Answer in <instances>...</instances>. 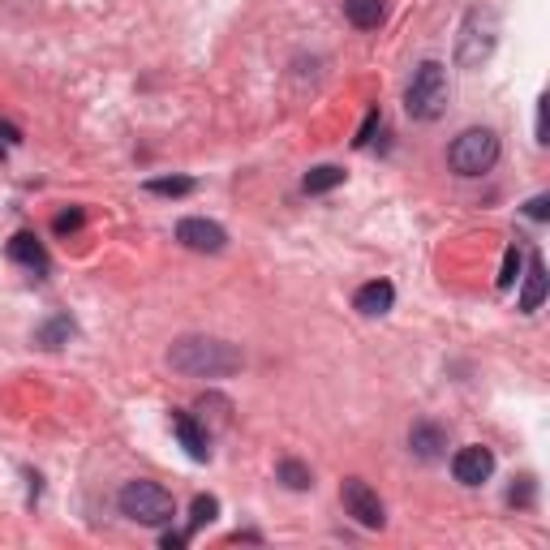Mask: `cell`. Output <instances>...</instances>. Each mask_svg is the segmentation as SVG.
Instances as JSON below:
<instances>
[{"mask_svg": "<svg viewBox=\"0 0 550 550\" xmlns=\"http://www.w3.org/2000/svg\"><path fill=\"white\" fill-rule=\"evenodd\" d=\"M194 190H198L194 177H155V181H147V194H164V198H185Z\"/></svg>", "mask_w": 550, "mask_h": 550, "instance_id": "cell-19", "label": "cell"}, {"mask_svg": "<svg viewBox=\"0 0 550 550\" xmlns=\"http://www.w3.org/2000/svg\"><path fill=\"white\" fill-rule=\"evenodd\" d=\"M529 499H533V477H520V486L508 490V503H520V508H525Z\"/></svg>", "mask_w": 550, "mask_h": 550, "instance_id": "cell-24", "label": "cell"}, {"mask_svg": "<svg viewBox=\"0 0 550 550\" xmlns=\"http://www.w3.org/2000/svg\"><path fill=\"white\" fill-rule=\"evenodd\" d=\"M275 477H280V482L288 486V490H310L314 486V473H310V465H301V460H280V465H275Z\"/></svg>", "mask_w": 550, "mask_h": 550, "instance_id": "cell-18", "label": "cell"}, {"mask_svg": "<svg viewBox=\"0 0 550 550\" xmlns=\"http://www.w3.org/2000/svg\"><path fill=\"white\" fill-rule=\"evenodd\" d=\"M520 275V250L512 245L508 250V258H503V275H499V288H512V280Z\"/></svg>", "mask_w": 550, "mask_h": 550, "instance_id": "cell-22", "label": "cell"}, {"mask_svg": "<svg viewBox=\"0 0 550 550\" xmlns=\"http://www.w3.org/2000/svg\"><path fill=\"white\" fill-rule=\"evenodd\" d=\"M490 473H495V452L482 443H469L452 456V477L460 486H482V482H490Z\"/></svg>", "mask_w": 550, "mask_h": 550, "instance_id": "cell-7", "label": "cell"}, {"mask_svg": "<svg viewBox=\"0 0 550 550\" xmlns=\"http://www.w3.org/2000/svg\"><path fill=\"white\" fill-rule=\"evenodd\" d=\"M525 215H529V220H546V215H550V198H546V194L529 198V202H525Z\"/></svg>", "mask_w": 550, "mask_h": 550, "instance_id": "cell-25", "label": "cell"}, {"mask_svg": "<svg viewBox=\"0 0 550 550\" xmlns=\"http://www.w3.org/2000/svg\"><path fill=\"white\" fill-rule=\"evenodd\" d=\"M0 142H5V147H18V142H22V129L9 125V121H0Z\"/></svg>", "mask_w": 550, "mask_h": 550, "instance_id": "cell-26", "label": "cell"}, {"mask_svg": "<svg viewBox=\"0 0 550 550\" xmlns=\"http://www.w3.org/2000/svg\"><path fill=\"white\" fill-rule=\"evenodd\" d=\"M82 220H86V215L74 207V211H61V215H56V233H78V228H82Z\"/></svg>", "mask_w": 550, "mask_h": 550, "instance_id": "cell-23", "label": "cell"}, {"mask_svg": "<svg viewBox=\"0 0 550 550\" xmlns=\"http://www.w3.org/2000/svg\"><path fill=\"white\" fill-rule=\"evenodd\" d=\"M538 142H546V99L538 104Z\"/></svg>", "mask_w": 550, "mask_h": 550, "instance_id": "cell-28", "label": "cell"}, {"mask_svg": "<svg viewBox=\"0 0 550 550\" xmlns=\"http://www.w3.org/2000/svg\"><path fill=\"white\" fill-rule=\"evenodd\" d=\"M353 306L357 314H366V318H379L396 306V288L392 280H370V284H361L357 288V297H353Z\"/></svg>", "mask_w": 550, "mask_h": 550, "instance_id": "cell-10", "label": "cell"}, {"mask_svg": "<svg viewBox=\"0 0 550 550\" xmlns=\"http://www.w3.org/2000/svg\"><path fill=\"white\" fill-rule=\"evenodd\" d=\"M344 18H349L357 31H374L383 22V0H344Z\"/></svg>", "mask_w": 550, "mask_h": 550, "instance_id": "cell-16", "label": "cell"}, {"mask_svg": "<svg viewBox=\"0 0 550 550\" xmlns=\"http://www.w3.org/2000/svg\"><path fill=\"white\" fill-rule=\"evenodd\" d=\"M69 336H74V318L69 314H52L35 327V344H43V349H61V344H69Z\"/></svg>", "mask_w": 550, "mask_h": 550, "instance_id": "cell-14", "label": "cell"}, {"mask_svg": "<svg viewBox=\"0 0 550 550\" xmlns=\"http://www.w3.org/2000/svg\"><path fill=\"white\" fill-rule=\"evenodd\" d=\"M9 258H13L18 267L35 271V275L48 271V250H43V241H39L35 233H13V241H9Z\"/></svg>", "mask_w": 550, "mask_h": 550, "instance_id": "cell-12", "label": "cell"}, {"mask_svg": "<svg viewBox=\"0 0 550 550\" xmlns=\"http://www.w3.org/2000/svg\"><path fill=\"white\" fill-rule=\"evenodd\" d=\"M185 542H190V533H164V546L172 550V546H185Z\"/></svg>", "mask_w": 550, "mask_h": 550, "instance_id": "cell-27", "label": "cell"}, {"mask_svg": "<svg viewBox=\"0 0 550 550\" xmlns=\"http://www.w3.org/2000/svg\"><path fill=\"white\" fill-rule=\"evenodd\" d=\"M215 516H220V499H215V495H198V499L190 503V529L211 525Z\"/></svg>", "mask_w": 550, "mask_h": 550, "instance_id": "cell-20", "label": "cell"}, {"mask_svg": "<svg viewBox=\"0 0 550 550\" xmlns=\"http://www.w3.org/2000/svg\"><path fill=\"white\" fill-rule=\"evenodd\" d=\"M379 129H383V117H379V108H370V112H366V121H361V129H357V138H353V147H357V151H366Z\"/></svg>", "mask_w": 550, "mask_h": 550, "instance_id": "cell-21", "label": "cell"}, {"mask_svg": "<svg viewBox=\"0 0 550 550\" xmlns=\"http://www.w3.org/2000/svg\"><path fill=\"white\" fill-rule=\"evenodd\" d=\"M172 434L181 439L190 460H211V434L194 413H172Z\"/></svg>", "mask_w": 550, "mask_h": 550, "instance_id": "cell-9", "label": "cell"}, {"mask_svg": "<svg viewBox=\"0 0 550 550\" xmlns=\"http://www.w3.org/2000/svg\"><path fill=\"white\" fill-rule=\"evenodd\" d=\"M495 48H499V13L490 5H473L456 35V61L465 69H477L495 56Z\"/></svg>", "mask_w": 550, "mask_h": 550, "instance_id": "cell-2", "label": "cell"}, {"mask_svg": "<svg viewBox=\"0 0 550 550\" xmlns=\"http://www.w3.org/2000/svg\"><path fill=\"white\" fill-rule=\"evenodd\" d=\"M177 241L185 245V250L194 254H220L228 245V233L215 220H202V215H190V220L177 224Z\"/></svg>", "mask_w": 550, "mask_h": 550, "instance_id": "cell-8", "label": "cell"}, {"mask_svg": "<svg viewBox=\"0 0 550 550\" xmlns=\"http://www.w3.org/2000/svg\"><path fill=\"white\" fill-rule=\"evenodd\" d=\"M168 366L185 374V379H228L245 366L237 344L215 340V336H181L168 349Z\"/></svg>", "mask_w": 550, "mask_h": 550, "instance_id": "cell-1", "label": "cell"}, {"mask_svg": "<svg viewBox=\"0 0 550 550\" xmlns=\"http://www.w3.org/2000/svg\"><path fill=\"white\" fill-rule=\"evenodd\" d=\"M447 164H452L456 177H482L499 164V134L486 125H473L465 134L452 138V147H447Z\"/></svg>", "mask_w": 550, "mask_h": 550, "instance_id": "cell-4", "label": "cell"}, {"mask_svg": "<svg viewBox=\"0 0 550 550\" xmlns=\"http://www.w3.org/2000/svg\"><path fill=\"white\" fill-rule=\"evenodd\" d=\"M542 301H546V263H542V254H529V275H525V293H520V310L533 314V310H542Z\"/></svg>", "mask_w": 550, "mask_h": 550, "instance_id": "cell-13", "label": "cell"}, {"mask_svg": "<svg viewBox=\"0 0 550 550\" xmlns=\"http://www.w3.org/2000/svg\"><path fill=\"white\" fill-rule=\"evenodd\" d=\"M121 512L129 520H138V525H168L172 516H177V503H172V495L159 482H147V477H138V482H125L121 486Z\"/></svg>", "mask_w": 550, "mask_h": 550, "instance_id": "cell-5", "label": "cell"}, {"mask_svg": "<svg viewBox=\"0 0 550 550\" xmlns=\"http://www.w3.org/2000/svg\"><path fill=\"white\" fill-rule=\"evenodd\" d=\"M336 185H344V168H336V164H318V168L306 172L301 190H306V194H327V190H336Z\"/></svg>", "mask_w": 550, "mask_h": 550, "instance_id": "cell-17", "label": "cell"}, {"mask_svg": "<svg viewBox=\"0 0 550 550\" xmlns=\"http://www.w3.org/2000/svg\"><path fill=\"white\" fill-rule=\"evenodd\" d=\"M447 99H452V86H447V69L439 61H422L413 69V82L404 91V108H409L413 121H439L447 112Z\"/></svg>", "mask_w": 550, "mask_h": 550, "instance_id": "cell-3", "label": "cell"}, {"mask_svg": "<svg viewBox=\"0 0 550 550\" xmlns=\"http://www.w3.org/2000/svg\"><path fill=\"white\" fill-rule=\"evenodd\" d=\"M340 503H344V512H349L361 529H383V499H379V490H374L370 482H361V477H344V486H340Z\"/></svg>", "mask_w": 550, "mask_h": 550, "instance_id": "cell-6", "label": "cell"}, {"mask_svg": "<svg viewBox=\"0 0 550 550\" xmlns=\"http://www.w3.org/2000/svg\"><path fill=\"white\" fill-rule=\"evenodd\" d=\"M194 409H198V422H202V426L211 422L215 430H224L228 422H233V400L220 396V392H207V396L194 404Z\"/></svg>", "mask_w": 550, "mask_h": 550, "instance_id": "cell-15", "label": "cell"}, {"mask_svg": "<svg viewBox=\"0 0 550 550\" xmlns=\"http://www.w3.org/2000/svg\"><path fill=\"white\" fill-rule=\"evenodd\" d=\"M443 447H447V430H443L439 422H413V430H409V452H413L417 460H439Z\"/></svg>", "mask_w": 550, "mask_h": 550, "instance_id": "cell-11", "label": "cell"}]
</instances>
